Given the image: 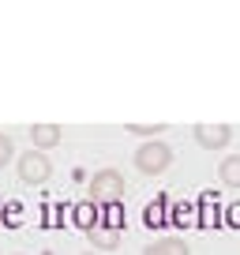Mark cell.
Segmentation results:
<instances>
[{
    "label": "cell",
    "instance_id": "1",
    "mask_svg": "<svg viewBox=\"0 0 240 255\" xmlns=\"http://www.w3.org/2000/svg\"><path fill=\"white\" fill-rule=\"evenodd\" d=\"M87 191H90V203H94V207H120L128 184H124V173H120V169H98V173L90 176Z\"/></svg>",
    "mask_w": 240,
    "mask_h": 255
},
{
    "label": "cell",
    "instance_id": "2",
    "mask_svg": "<svg viewBox=\"0 0 240 255\" xmlns=\"http://www.w3.org/2000/svg\"><path fill=\"white\" fill-rule=\"evenodd\" d=\"M131 165H135L143 176H161L169 165H173V146L161 143V139H150V143L135 146V154H131Z\"/></svg>",
    "mask_w": 240,
    "mask_h": 255
},
{
    "label": "cell",
    "instance_id": "3",
    "mask_svg": "<svg viewBox=\"0 0 240 255\" xmlns=\"http://www.w3.org/2000/svg\"><path fill=\"white\" fill-rule=\"evenodd\" d=\"M15 173H19L23 184L38 188V184H45L49 176H53V161H49V154H41V150H23L15 158Z\"/></svg>",
    "mask_w": 240,
    "mask_h": 255
},
{
    "label": "cell",
    "instance_id": "4",
    "mask_svg": "<svg viewBox=\"0 0 240 255\" xmlns=\"http://www.w3.org/2000/svg\"><path fill=\"white\" fill-rule=\"evenodd\" d=\"M192 135H195V143H199L203 150H225V146L233 143V128L229 124H195Z\"/></svg>",
    "mask_w": 240,
    "mask_h": 255
},
{
    "label": "cell",
    "instance_id": "5",
    "mask_svg": "<svg viewBox=\"0 0 240 255\" xmlns=\"http://www.w3.org/2000/svg\"><path fill=\"white\" fill-rule=\"evenodd\" d=\"M87 240H90V248H94V252H117V248H120V229L98 222L94 229L87 233Z\"/></svg>",
    "mask_w": 240,
    "mask_h": 255
},
{
    "label": "cell",
    "instance_id": "6",
    "mask_svg": "<svg viewBox=\"0 0 240 255\" xmlns=\"http://www.w3.org/2000/svg\"><path fill=\"white\" fill-rule=\"evenodd\" d=\"M60 139H64L60 124H34L30 128V143H34V150H41V154H45L49 146H60Z\"/></svg>",
    "mask_w": 240,
    "mask_h": 255
},
{
    "label": "cell",
    "instance_id": "7",
    "mask_svg": "<svg viewBox=\"0 0 240 255\" xmlns=\"http://www.w3.org/2000/svg\"><path fill=\"white\" fill-rule=\"evenodd\" d=\"M143 255H192V248L184 237H158L154 244L143 248Z\"/></svg>",
    "mask_w": 240,
    "mask_h": 255
},
{
    "label": "cell",
    "instance_id": "8",
    "mask_svg": "<svg viewBox=\"0 0 240 255\" xmlns=\"http://www.w3.org/2000/svg\"><path fill=\"white\" fill-rule=\"evenodd\" d=\"M218 176H222L225 188H237V191H240V154H229V158H222V165H218Z\"/></svg>",
    "mask_w": 240,
    "mask_h": 255
},
{
    "label": "cell",
    "instance_id": "9",
    "mask_svg": "<svg viewBox=\"0 0 240 255\" xmlns=\"http://www.w3.org/2000/svg\"><path fill=\"white\" fill-rule=\"evenodd\" d=\"M102 222V214H98V207L94 203H79V207H75V225H79V229H94V225Z\"/></svg>",
    "mask_w": 240,
    "mask_h": 255
},
{
    "label": "cell",
    "instance_id": "10",
    "mask_svg": "<svg viewBox=\"0 0 240 255\" xmlns=\"http://www.w3.org/2000/svg\"><path fill=\"white\" fill-rule=\"evenodd\" d=\"M161 131H165V124H128V135H139V139H158Z\"/></svg>",
    "mask_w": 240,
    "mask_h": 255
},
{
    "label": "cell",
    "instance_id": "11",
    "mask_svg": "<svg viewBox=\"0 0 240 255\" xmlns=\"http://www.w3.org/2000/svg\"><path fill=\"white\" fill-rule=\"evenodd\" d=\"M11 158H15V143H11V135H4V131H0V169L8 165Z\"/></svg>",
    "mask_w": 240,
    "mask_h": 255
},
{
    "label": "cell",
    "instance_id": "12",
    "mask_svg": "<svg viewBox=\"0 0 240 255\" xmlns=\"http://www.w3.org/2000/svg\"><path fill=\"white\" fill-rule=\"evenodd\" d=\"M161 207H165V199H154L146 207V222H161Z\"/></svg>",
    "mask_w": 240,
    "mask_h": 255
},
{
    "label": "cell",
    "instance_id": "13",
    "mask_svg": "<svg viewBox=\"0 0 240 255\" xmlns=\"http://www.w3.org/2000/svg\"><path fill=\"white\" fill-rule=\"evenodd\" d=\"M83 255H98V252H83Z\"/></svg>",
    "mask_w": 240,
    "mask_h": 255
},
{
    "label": "cell",
    "instance_id": "14",
    "mask_svg": "<svg viewBox=\"0 0 240 255\" xmlns=\"http://www.w3.org/2000/svg\"><path fill=\"white\" fill-rule=\"evenodd\" d=\"M15 255H26V252H15Z\"/></svg>",
    "mask_w": 240,
    "mask_h": 255
}]
</instances>
